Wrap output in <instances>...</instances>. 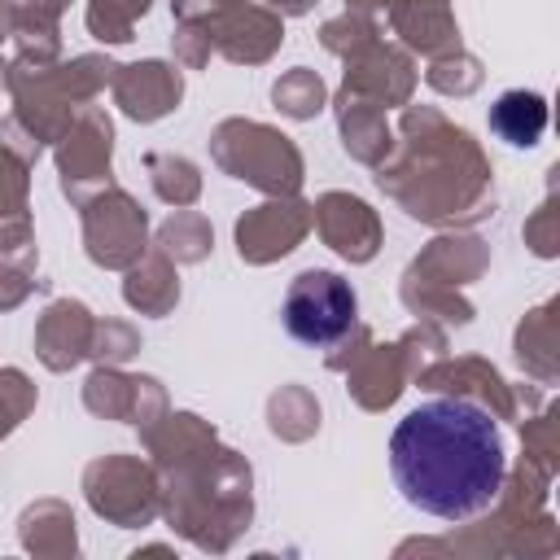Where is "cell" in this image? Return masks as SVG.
I'll return each mask as SVG.
<instances>
[{
  "label": "cell",
  "instance_id": "6da1fadb",
  "mask_svg": "<svg viewBox=\"0 0 560 560\" xmlns=\"http://www.w3.org/2000/svg\"><path fill=\"white\" fill-rule=\"evenodd\" d=\"M389 477L402 503L438 521L481 516L508 477V446L472 398L416 402L389 433Z\"/></svg>",
  "mask_w": 560,
  "mask_h": 560
},
{
  "label": "cell",
  "instance_id": "7a4b0ae2",
  "mask_svg": "<svg viewBox=\"0 0 560 560\" xmlns=\"http://www.w3.org/2000/svg\"><path fill=\"white\" fill-rule=\"evenodd\" d=\"M354 311H359V302H354L350 280H341L337 271H324V267L298 271L280 302V319H284L289 337H298L302 346L341 341L354 324Z\"/></svg>",
  "mask_w": 560,
  "mask_h": 560
},
{
  "label": "cell",
  "instance_id": "3957f363",
  "mask_svg": "<svg viewBox=\"0 0 560 560\" xmlns=\"http://www.w3.org/2000/svg\"><path fill=\"white\" fill-rule=\"evenodd\" d=\"M490 127L508 140V144H534L547 127V105L538 92H503L490 105Z\"/></svg>",
  "mask_w": 560,
  "mask_h": 560
}]
</instances>
